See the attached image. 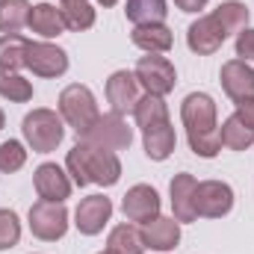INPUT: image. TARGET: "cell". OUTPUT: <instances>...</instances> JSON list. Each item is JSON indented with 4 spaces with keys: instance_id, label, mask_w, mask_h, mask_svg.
Segmentation results:
<instances>
[{
    "instance_id": "f1b7e54d",
    "label": "cell",
    "mask_w": 254,
    "mask_h": 254,
    "mask_svg": "<svg viewBox=\"0 0 254 254\" xmlns=\"http://www.w3.org/2000/svg\"><path fill=\"white\" fill-rule=\"evenodd\" d=\"M24 163H27V151H24V145H21V142L9 139V142H3V145H0V172H3V175L18 172Z\"/></svg>"
},
{
    "instance_id": "5b68a950",
    "label": "cell",
    "mask_w": 254,
    "mask_h": 254,
    "mask_svg": "<svg viewBox=\"0 0 254 254\" xmlns=\"http://www.w3.org/2000/svg\"><path fill=\"white\" fill-rule=\"evenodd\" d=\"M30 231L45 243L63 240L68 231V210L60 201H36L30 207Z\"/></svg>"
},
{
    "instance_id": "30bf717a",
    "label": "cell",
    "mask_w": 254,
    "mask_h": 254,
    "mask_svg": "<svg viewBox=\"0 0 254 254\" xmlns=\"http://www.w3.org/2000/svg\"><path fill=\"white\" fill-rule=\"evenodd\" d=\"M24 68H30L39 77H63L68 71V54L51 42H30Z\"/></svg>"
},
{
    "instance_id": "5bb4252c",
    "label": "cell",
    "mask_w": 254,
    "mask_h": 254,
    "mask_svg": "<svg viewBox=\"0 0 254 254\" xmlns=\"http://www.w3.org/2000/svg\"><path fill=\"white\" fill-rule=\"evenodd\" d=\"M107 101H110L113 113H119V116L133 113L136 104H139V80H136V74H130V71H116V74L107 80Z\"/></svg>"
},
{
    "instance_id": "4dcf8cb0",
    "label": "cell",
    "mask_w": 254,
    "mask_h": 254,
    "mask_svg": "<svg viewBox=\"0 0 254 254\" xmlns=\"http://www.w3.org/2000/svg\"><path fill=\"white\" fill-rule=\"evenodd\" d=\"M237 57L243 63L254 60V30H240V36H237Z\"/></svg>"
},
{
    "instance_id": "ac0fdd59",
    "label": "cell",
    "mask_w": 254,
    "mask_h": 254,
    "mask_svg": "<svg viewBox=\"0 0 254 254\" xmlns=\"http://www.w3.org/2000/svg\"><path fill=\"white\" fill-rule=\"evenodd\" d=\"M195 187H198V181L187 175V172H181V175H175L172 178V210H175V222H195L198 216H195Z\"/></svg>"
},
{
    "instance_id": "7a4b0ae2",
    "label": "cell",
    "mask_w": 254,
    "mask_h": 254,
    "mask_svg": "<svg viewBox=\"0 0 254 254\" xmlns=\"http://www.w3.org/2000/svg\"><path fill=\"white\" fill-rule=\"evenodd\" d=\"M65 169H68V175L77 187H89V184L116 187L119 178H122V163H119L116 151L98 148V145H89V142H77L68 151Z\"/></svg>"
},
{
    "instance_id": "9a60e30c",
    "label": "cell",
    "mask_w": 254,
    "mask_h": 254,
    "mask_svg": "<svg viewBox=\"0 0 254 254\" xmlns=\"http://www.w3.org/2000/svg\"><path fill=\"white\" fill-rule=\"evenodd\" d=\"M33 184H36V192H39L42 201H60L63 204L71 195V178L57 163H42L33 175Z\"/></svg>"
},
{
    "instance_id": "9c48e42d",
    "label": "cell",
    "mask_w": 254,
    "mask_h": 254,
    "mask_svg": "<svg viewBox=\"0 0 254 254\" xmlns=\"http://www.w3.org/2000/svg\"><path fill=\"white\" fill-rule=\"evenodd\" d=\"M234 210V190L225 181H201L195 187V216L222 219Z\"/></svg>"
},
{
    "instance_id": "cb8c5ba5",
    "label": "cell",
    "mask_w": 254,
    "mask_h": 254,
    "mask_svg": "<svg viewBox=\"0 0 254 254\" xmlns=\"http://www.w3.org/2000/svg\"><path fill=\"white\" fill-rule=\"evenodd\" d=\"M30 3L27 0H0V33H18L21 27H27L30 21Z\"/></svg>"
},
{
    "instance_id": "3957f363",
    "label": "cell",
    "mask_w": 254,
    "mask_h": 254,
    "mask_svg": "<svg viewBox=\"0 0 254 254\" xmlns=\"http://www.w3.org/2000/svg\"><path fill=\"white\" fill-rule=\"evenodd\" d=\"M21 133H24V142L36 151V154H51L57 151V145L63 142L65 127L63 119L54 113V110H33L30 116H24V125H21Z\"/></svg>"
},
{
    "instance_id": "d6a6232c",
    "label": "cell",
    "mask_w": 254,
    "mask_h": 254,
    "mask_svg": "<svg viewBox=\"0 0 254 254\" xmlns=\"http://www.w3.org/2000/svg\"><path fill=\"white\" fill-rule=\"evenodd\" d=\"M175 6H178L181 12H198V9L207 6V0H175Z\"/></svg>"
},
{
    "instance_id": "83f0119b",
    "label": "cell",
    "mask_w": 254,
    "mask_h": 254,
    "mask_svg": "<svg viewBox=\"0 0 254 254\" xmlns=\"http://www.w3.org/2000/svg\"><path fill=\"white\" fill-rule=\"evenodd\" d=\"M0 95L9 98V101H15V104H27L33 98V83L24 80L18 71L0 68Z\"/></svg>"
},
{
    "instance_id": "6da1fadb",
    "label": "cell",
    "mask_w": 254,
    "mask_h": 254,
    "mask_svg": "<svg viewBox=\"0 0 254 254\" xmlns=\"http://www.w3.org/2000/svg\"><path fill=\"white\" fill-rule=\"evenodd\" d=\"M133 116H136V125L142 130L148 160H154V163L169 160L172 151H175V145H178V136H175L172 122H169V107H166V101L157 98V95H145V98H139Z\"/></svg>"
},
{
    "instance_id": "f546056e",
    "label": "cell",
    "mask_w": 254,
    "mask_h": 254,
    "mask_svg": "<svg viewBox=\"0 0 254 254\" xmlns=\"http://www.w3.org/2000/svg\"><path fill=\"white\" fill-rule=\"evenodd\" d=\"M21 240V222L12 210H0V252L18 246Z\"/></svg>"
},
{
    "instance_id": "8992f818",
    "label": "cell",
    "mask_w": 254,
    "mask_h": 254,
    "mask_svg": "<svg viewBox=\"0 0 254 254\" xmlns=\"http://www.w3.org/2000/svg\"><path fill=\"white\" fill-rule=\"evenodd\" d=\"M136 80L145 86V92L148 95H157V98H166L172 89H175V83H178V74H175V65L169 63L166 57H160V54H148V57H142L139 63H136Z\"/></svg>"
},
{
    "instance_id": "1f68e13d",
    "label": "cell",
    "mask_w": 254,
    "mask_h": 254,
    "mask_svg": "<svg viewBox=\"0 0 254 254\" xmlns=\"http://www.w3.org/2000/svg\"><path fill=\"white\" fill-rule=\"evenodd\" d=\"M243 125L254 130V98H246V101H237V113H234Z\"/></svg>"
},
{
    "instance_id": "52a82bcc",
    "label": "cell",
    "mask_w": 254,
    "mask_h": 254,
    "mask_svg": "<svg viewBox=\"0 0 254 254\" xmlns=\"http://www.w3.org/2000/svg\"><path fill=\"white\" fill-rule=\"evenodd\" d=\"M80 142H89V145H98V148H110V151H122V148H130L133 130L127 127V122L119 113H110V116H98V122L80 136Z\"/></svg>"
},
{
    "instance_id": "484cf974",
    "label": "cell",
    "mask_w": 254,
    "mask_h": 254,
    "mask_svg": "<svg viewBox=\"0 0 254 254\" xmlns=\"http://www.w3.org/2000/svg\"><path fill=\"white\" fill-rule=\"evenodd\" d=\"M213 15H216V21L222 24V30H225L228 36L246 30V24H249V6L240 3V0H225V3H219V9H213Z\"/></svg>"
},
{
    "instance_id": "ffe728a7",
    "label": "cell",
    "mask_w": 254,
    "mask_h": 254,
    "mask_svg": "<svg viewBox=\"0 0 254 254\" xmlns=\"http://www.w3.org/2000/svg\"><path fill=\"white\" fill-rule=\"evenodd\" d=\"M27 27H30L33 33H39L42 39H57V36L65 30L63 12H60L57 6H51V3H39V6L30 9Z\"/></svg>"
},
{
    "instance_id": "44dd1931",
    "label": "cell",
    "mask_w": 254,
    "mask_h": 254,
    "mask_svg": "<svg viewBox=\"0 0 254 254\" xmlns=\"http://www.w3.org/2000/svg\"><path fill=\"white\" fill-rule=\"evenodd\" d=\"M127 21L142 27V24H163L166 18V0H127Z\"/></svg>"
},
{
    "instance_id": "7402d4cb",
    "label": "cell",
    "mask_w": 254,
    "mask_h": 254,
    "mask_svg": "<svg viewBox=\"0 0 254 254\" xmlns=\"http://www.w3.org/2000/svg\"><path fill=\"white\" fill-rule=\"evenodd\" d=\"M27 45H30V39H24L18 33L0 36V68H6V71L24 68L27 65Z\"/></svg>"
},
{
    "instance_id": "836d02e7",
    "label": "cell",
    "mask_w": 254,
    "mask_h": 254,
    "mask_svg": "<svg viewBox=\"0 0 254 254\" xmlns=\"http://www.w3.org/2000/svg\"><path fill=\"white\" fill-rule=\"evenodd\" d=\"M98 3H101V6H116L119 0H98Z\"/></svg>"
},
{
    "instance_id": "e575fe53",
    "label": "cell",
    "mask_w": 254,
    "mask_h": 254,
    "mask_svg": "<svg viewBox=\"0 0 254 254\" xmlns=\"http://www.w3.org/2000/svg\"><path fill=\"white\" fill-rule=\"evenodd\" d=\"M3 125H6V119H3V110H0V130H3Z\"/></svg>"
},
{
    "instance_id": "2e32d148",
    "label": "cell",
    "mask_w": 254,
    "mask_h": 254,
    "mask_svg": "<svg viewBox=\"0 0 254 254\" xmlns=\"http://www.w3.org/2000/svg\"><path fill=\"white\" fill-rule=\"evenodd\" d=\"M222 89L228 92V98L234 101H246L254 98V68L243 60H231L222 65Z\"/></svg>"
},
{
    "instance_id": "e0dca14e",
    "label": "cell",
    "mask_w": 254,
    "mask_h": 254,
    "mask_svg": "<svg viewBox=\"0 0 254 254\" xmlns=\"http://www.w3.org/2000/svg\"><path fill=\"white\" fill-rule=\"evenodd\" d=\"M142 240H145V249L172 252L181 243V222L166 219V216H157V219H151V222L142 225Z\"/></svg>"
},
{
    "instance_id": "7c38bea8",
    "label": "cell",
    "mask_w": 254,
    "mask_h": 254,
    "mask_svg": "<svg viewBox=\"0 0 254 254\" xmlns=\"http://www.w3.org/2000/svg\"><path fill=\"white\" fill-rule=\"evenodd\" d=\"M110 216H113V201L104 198V195H89V198H83L77 204V210H74V219L77 222L74 225H77L80 234L95 237V234L104 231V225L110 222Z\"/></svg>"
},
{
    "instance_id": "4fadbf2b",
    "label": "cell",
    "mask_w": 254,
    "mask_h": 254,
    "mask_svg": "<svg viewBox=\"0 0 254 254\" xmlns=\"http://www.w3.org/2000/svg\"><path fill=\"white\" fill-rule=\"evenodd\" d=\"M122 210H125L127 222L145 225V222H151V219L160 216V195L148 184H136V187L127 190L125 201H122Z\"/></svg>"
},
{
    "instance_id": "277c9868",
    "label": "cell",
    "mask_w": 254,
    "mask_h": 254,
    "mask_svg": "<svg viewBox=\"0 0 254 254\" xmlns=\"http://www.w3.org/2000/svg\"><path fill=\"white\" fill-rule=\"evenodd\" d=\"M60 116L68 122V127H74L77 136H83L98 122L101 113H98V101L89 92V86H80V83L65 86L63 95H60Z\"/></svg>"
},
{
    "instance_id": "d590c367",
    "label": "cell",
    "mask_w": 254,
    "mask_h": 254,
    "mask_svg": "<svg viewBox=\"0 0 254 254\" xmlns=\"http://www.w3.org/2000/svg\"><path fill=\"white\" fill-rule=\"evenodd\" d=\"M98 254H116V252H110V249H107V252H98Z\"/></svg>"
},
{
    "instance_id": "8fae6325",
    "label": "cell",
    "mask_w": 254,
    "mask_h": 254,
    "mask_svg": "<svg viewBox=\"0 0 254 254\" xmlns=\"http://www.w3.org/2000/svg\"><path fill=\"white\" fill-rule=\"evenodd\" d=\"M225 39H228V33L222 30V24L216 21L213 12L204 15V18H198L195 24H190V30H187V45H190L192 54H198V57L216 54L225 45Z\"/></svg>"
},
{
    "instance_id": "d4e9b609",
    "label": "cell",
    "mask_w": 254,
    "mask_h": 254,
    "mask_svg": "<svg viewBox=\"0 0 254 254\" xmlns=\"http://www.w3.org/2000/svg\"><path fill=\"white\" fill-rule=\"evenodd\" d=\"M60 12H63L65 30H89L95 24V9L89 0H63L60 3Z\"/></svg>"
},
{
    "instance_id": "4316f807",
    "label": "cell",
    "mask_w": 254,
    "mask_h": 254,
    "mask_svg": "<svg viewBox=\"0 0 254 254\" xmlns=\"http://www.w3.org/2000/svg\"><path fill=\"white\" fill-rule=\"evenodd\" d=\"M219 136H222V145L231 148V151H249L254 145V130H249L237 116H231V119L222 125Z\"/></svg>"
},
{
    "instance_id": "ba28073f",
    "label": "cell",
    "mask_w": 254,
    "mask_h": 254,
    "mask_svg": "<svg viewBox=\"0 0 254 254\" xmlns=\"http://www.w3.org/2000/svg\"><path fill=\"white\" fill-rule=\"evenodd\" d=\"M181 122L187 127L190 139L216 133V104H213V98L204 95V92L187 95L184 104H181Z\"/></svg>"
},
{
    "instance_id": "d6986e66",
    "label": "cell",
    "mask_w": 254,
    "mask_h": 254,
    "mask_svg": "<svg viewBox=\"0 0 254 254\" xmlns=\"http://www.w3.org/2000/svg\"><path fill=\"white\" fill-rule=\"evenodd\" d=\"M130 39H133L136 48H142L148 54H166L172 48V42H175V36H172V30L166 24H142V27H133Z\"/></svg>"
},
{
    "instance_id": "603a6c76",
    "label": "cell",
    "mask_w": 254,
    "mask_h": 254,
    "mask_svg": "<svg viewBox=\"0 0 254 254\" xmlns=\"http://www.w3.org/2000/svg\"><path fill=\"white\" fill-rule=\"evenodd\" d=\"M107 249L116 254H142L145 252V240H142V231L133 228V225H119L110 231V240H107Z\"/></svg>"
}]
</instances>
